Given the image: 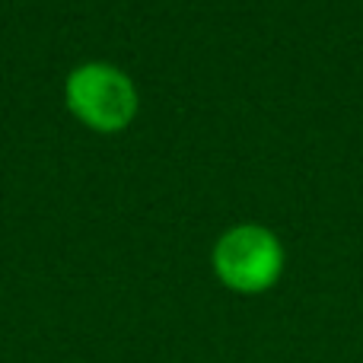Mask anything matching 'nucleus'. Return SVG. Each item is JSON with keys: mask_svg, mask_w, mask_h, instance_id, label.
Masks as SVG:
<instances>
[{"mask_svg": "<svg viewBox=\"0 0 363 363\" xmlns=\"http://www.w3.org/2000/svg\"><path fill=\"white\" fill-rule=\"evenodd\" d=\"M213 271L236 294H264L284 274V245L268 226L239 223L213 245Z\"/></svg>", "mask_w": 363, "mask_h": 363, "instance_id": "nucleus-2", "label": "nucleus"}, {"mask_svg": "<svg viewBox=\"0 0 363 363\" xmlns=\"http://www.w3.org/2000/svg\"><path fill=\"white\" fill-rule=\"evenodd\" d=\"M64 102L80 125L99 134H118L138 118V86L125 70L106 61H89L70 70Z\"/></svg>", "mask_w": 363, "mask_h": 363, "instance_id": "nucleus-1", "label": "nucleus"}]
</instances>
